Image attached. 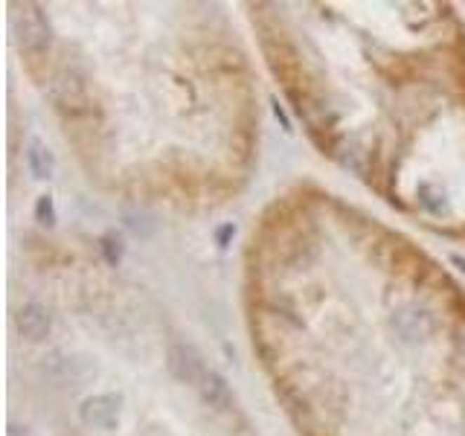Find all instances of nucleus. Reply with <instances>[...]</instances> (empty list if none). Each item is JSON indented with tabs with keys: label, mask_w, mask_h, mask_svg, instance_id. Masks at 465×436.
Listing matches in <instances>:
<instances>
[{
	"label": "nucleus",
	"mask_w": 465,
	"mask_h": 436,
	"mask_svg": "<svg viewBox=\"0 0 465 436\" xmlns=\"http://www.w3.org/2000/svg\"><path fill=\"white\" fill-rule=\"evenodd\" d=\"M201 392H204V399L209 402V404H218L221 410H230V404H232V396H230V390H227V384L218 378V376H213L209 373L201 384Z\"/></svg>",
	"instance_id": "obj_4"
},
{
	"label": "nucleus",
	"mask_w": 465,
	"mask_h": 436,
	"mask_svg": "<svg viewBox=\"0 0 465 436\" xmlns=\"http://www.w3.org/2000/svg\"><path fill=\"white\" fill-rule=\"evenodd\" d=\"M169 369H172L178 378L192 381V384H201L209 376L204 361L192 352V349H186L183 343H172V346H169Z\"/></svg>",
	"instance_id": "obj_1"
},
{
	"label": "nucleus",
	"mask_w": 465,
	"mask_h": 436,
	"mask_svg": "<svg viewBox=\"0 0 465 436\" xmlns=\"http://www.w3.org/2000/svg\"><path fill=\"white\" fill-rule=\"evenodd\" d=\"M18 329H20V335L38 340V338H44L50 332V317L38 302H27L24 309L18 312Z\"/></svg>",
	"instance_id": "obj_3"
},
{
	"label": "nucleus",
	"mask_w": 465,
	"mask_h": 436,
	"mask_svg": "<svg viewBox=\"0 0 465 436\" xmlns=\"http://www.w3.org/2000/svg\"><path fill=\"white\" fill-rule=\"evenodd\" d=\"M81 419L91 428H117V402L111 396H93L81 407Z\"/></svg>",
	"instance_id": "obj_2"
}]
</instances>
